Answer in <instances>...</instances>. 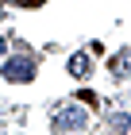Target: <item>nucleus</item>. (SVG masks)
I'll return each instance as SVG.
<instances>
[{
    "mask_svg": "<svg viewBox=\"0 0 131 135\" xmlns=\"http://www.w3.org/2000/svg\"><path fill=\"white\" fill-rule=\"evenodd\" d=\"M0 77H8V81H31V77H35V58H31V54L8 58V62L0 66Z\"/></svg>",
    "mask_w": 131,
    "mask_h": 135,
    "instance_id": "1",
    "label": "nucleus"
},
{
    "mask_svg": "<svg viewBox=\"0 0 131 135\" xmlns=\"http://www.w3.org/2000/svg\"><path fill=\"white\" fill-rule=\"evenodd\" d=\"M85 124V108H58L54 112V127H81Z\"/></svg>",
    "mask_w": 131,
    "mask_h": 135,
    "instance_id": "2",
    "label": "nucleus"
},
{
    "mask_svg": "<svg viewBox=\"0 0 131 135\" xmlns=\"http://www.w3.org/2000/svg\"><path fill=\"white\" fill-rule=\"evenodd\" d=\"M89 70H93V54H73L70 58V73L73 77H85Z\"/></svg>",
    "mask_w": 131,
    "mask_h": 135,
    "instance_id": "3",
    "label": "nucleus"
},
{
    "mask_svg": "<svg viewBox=\"0 0 131 135\" xmlns=\"http://www.w3.org/2000/svg\"><path fill=\"white\" fill-rule=\"evenodd\" d=\"M108 70H112V73H127V70H131V54H127V50L116 54V58L108 62Z\"/></svg>",
    "mask_w": 131,
    "mask_h": 135,
    "instance_id": "4",
    "label": "nucleus"
},
{
    "mask_svg": "<svg viewBox=\"0 0 131 135\" xmlns=\"http://www.w3.org/2000/svg\"><path fill=\"white\" fill-rule=\"evenodd\" d=\"M77 100H81V104H89V108H100V97L93 93V89H81V93H77Z\"/></svg>",
    "mask_w": 131,
    "mask_h": 135,
    "instance_id": "5",
    "label": "nucleus"
},
{
    "mask_svg": "<svg viewBox=\"0 0 131 135\" xmlns=\"http://www.w3.org/2000/svg\"><path fill=\"white\" fill-rule=\"evenodd\" d=\"M112 127H120V131H127V127H131V120H127V116H112Z\"/></svg>",
    "mask_w": 131,
    "mask_h": 135,
    "instance_id": "6",
    "label": "nucleus"
},
{
    "mask_svg": "<svg viewBox=\"0 0 131 135\" xmlns=\"http://www.w3.org/2000/svg\"><path fill=\"white\" fill-rule=\"evenodd\" d=\"M16 4H20V8H42L46 0H16Z\"/></svg>",
    "mask_w": 131,
    "mask_h": 135,
    "instance_id": "7",
    "label": "nucleus"
},
{
    "mask_svg": "<svg viewBox=\"0 0 131 135\" xmlns=\"http://www.w3.org/2000/svg\"><path fill=\"white\" fill-rule=\"evenodd\" d=\"M0 50H4V39H0Z\"/></svg>",
    "mask_w": 131,
    "mask_h": 135,
    "instance_id": "8",
    "label": "nucleus"
},
{
    "mask_svg": "<svg viewBox=\"0 0 131 135\" xmlns=\"http://www.w3.org/2000/svg\"><path fill=\"white\" fill-rule=\"evenodd\" d=\"M0 12H4V0H0Z\"/></svg>",
    "mask_w": 131,
    "mask_h": 135,
    "instance_id": "9",
    "label": "nucleus"
}]
</instances>
